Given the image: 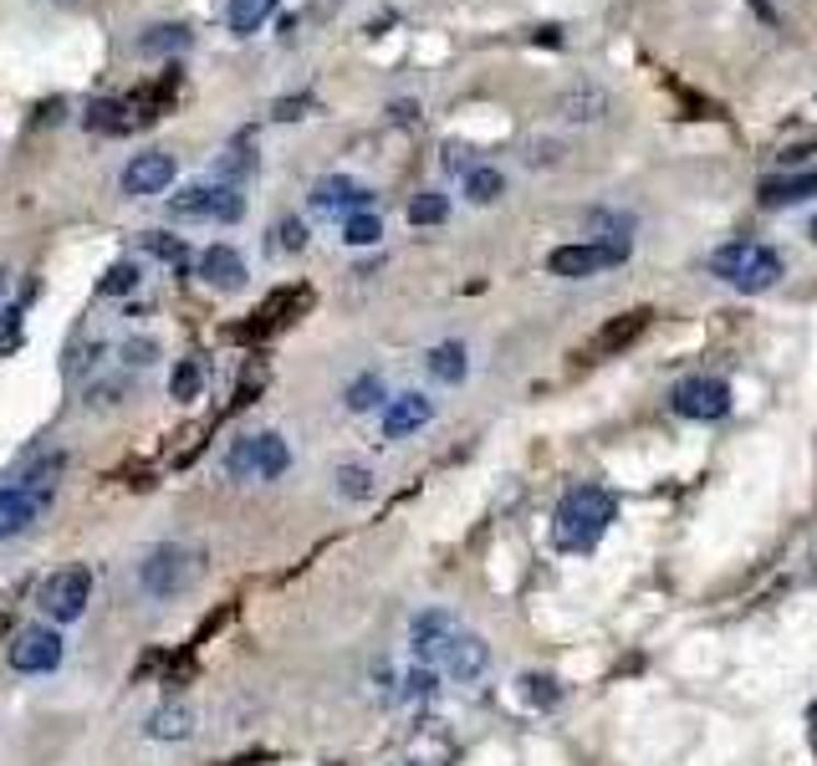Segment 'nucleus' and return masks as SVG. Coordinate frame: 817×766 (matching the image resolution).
Masks as SVG:
<instances>
[{
  "label": "nucleus",
  "instance_id": "f257e3e1",
  "mask_svg": "<svg viewBox=\"0 0 817 766\" xmlns=\"http://www.w3.org/2000/svg\"><path fill=\"white\" fill-rule=\"evenodd\" d=\"M613 516H619L613 491L572 486L563 502H557V516H552V542L563 547V552H588V547H598V537L613 527Z\"/></svg>",
  "mask_w": 817,
  "mask_h": 766
},
{
  "label": "nucleus",
  "instance_id": "f03ea898",
  "mask_svg": "<svg viewBox=\"0 0 817 766\" xmlns=\"http://www.w3.org/2000/svg\"><path fill=\"white\" fill-rule=\"evenodd\" d=\"M782 256L772 246H761V240H726L720 251L711 256V277L736 286V292L757 296V292H772L776 281H782Z\"/></svg>",
  "mask_w": 817,
  "mask_h": 766
},
{
  "label": "nucleus",
  "instance_id": "7ed1b4c3",
  "mask_svg": "<svg viewBox=\"0 0 817 766\" xmlns=\"http://www.w3.org/2000/svg\"><path fill=\"white\" fill-rule=\"evenodd\" d=\"M286 465H292V450H286L282 435H240L225 450V475L230 481H282Z\"/></svg>",
  "mask_w": 817,
  "mask_h": 766
},
{
  "label": "nucleus",
  "instance_id": "20e7f679",
  "mask_svg": "<svg viewBox=\"0 0 817 766\" xmlns=\"http://www.w3.org/2000/svg\"><path fill=\"white\" fill-rule=\"evenodd\" d=\"M194 583V557L184 552L179 542H159L144 552V562H138V588L149 593V598H159V604H174V598H184V588Z\"/></svg>",
  "mask_w": 817,
  "mask_h": 766
},
{
  "label": "nucleus",
  "instance_id": "39448f33",
  "mask_svg": "<svg viewBox=\"0 0 817 766\" xmlns=\"http://www.w3.org/2000/svg\"><path fill=\"white\" fill-rule=\"evenodd\" d=\"M624 256H628V240H613V246H603V240H572V246H557L547 256V271L563 281H588L598 271L619 266Z\"/></svg>",
  "mask_w": 817,
  "mask_h": 766
},
{
  "label": "nucleus",
  "instance_id": "423d86ee",
  "mask_svg": "<svg viewBox=\"0 0 817 766\" xmlns=\"http://www.w3.org/2000/svg\"><path fill=\"white\" fill-rule=\"evenodd\" d=\"M88 598H92V573H88V567H61V573L46 577L42 613L52 623H77L82 613H88Z\"/></svg>",
  "mask_w": 817,
  "mask_h": 766
},
{
  "label": "nucleus",
  "instance_id": "0eeeda50",
  "mask_svg": "<svg viewBox=\"0 0 817 766\" xmlns=\"http://www.w3.org/2000/svg\"><path fill=\"white\" fill-rule=\"evenodd\" d=\"M11 669L15 675H52L61 664V654H67V644H61L57 629H46V623H26L21 634L11 639Z\"/></svg>",
  "mask_w": 817,
  "mask_h": 766
},
{
  "label": "nucleus",
  "instance_id": "6e6552de",
  "mask_svg": "<svg viewBox=\"0 0 817 766\" xmlns=\"http://www.w3.org/2000/svg\"><path fill=\"white\" fill-rule=\"evenodd\" d=\"M669 409L680 414V419H700V425L726 419L730 414V383L726 379H684L680 388L669 394Z\"/></svg>",
  "mask_w": 817,
  "mask_h": 766
},
{
  "label": "nucleus",
  "instance_id": "1a4fd4ad",
  "mask_svg": "<svg viewBox=\"0 0 817 766\" xmlns=\"http://www.w3.org/2000/svg\"><path fill=\"white\" fill-rule=\"evenodd\" d=\"M455 634H461L455 613H445V608H424V613L409 623L415 660L424 664V669H440V664H445V654H450V644H455Z\"/></svg>",
  "mask_w": 817,
  "mask_h": 766
},
{
  "label": "nucleus",
  "instance_id": "9d476101",
  "mask_svg": "<svg viewBox=\"0 0 817 766\" xmlns=\"http://www.w3.org/2000/svg\"><path fill=\"white\" fill-rule=\"evenodd\" d=\"M174 184V154H163V148H149V154H134L128 169H123L118 190L128 200H144V194H163Z\"/></svg>",
  "mask_w": 817,
  "mask_h": 766
},
{
  "label": "nucleus",
  "instance_id": "9b49d317",
  "mask_svg": "<svg viewBox=\"0 0 817 766\" xmlns=\"http://www.w3.org/2000/svg\"><path fill=\"white\" fill-rule=\"evenodd\" d=\"M307 302H313V292H307V286H282V292L266 296V302L251 312V323L240 327L236 338H266V333H276V327H282L297 307H307Z\"/></svg>",
  "mask_w": 817,
  "mask_h": 766
},
{
  "label": "nucleus",
  "instance_id": "f8f14e48",
  "mask_svg": "<svg viewBox=\"0 0 817 766\" xmlns=\"http://www.w3.org/2000/svg\"><path fill=\"white\" fill-rule=\"evenodd\" d=\"M373 205V190H363V184H353V179H317L313 184V210L317 215H358V210Z\"/></svg>",
  "mask_w": 817,
  "mask_h": 766
},
{
  "label": "nucleus",
  "instance_id": "ddd939ff",
  "mask_svg": "<svg viewBox=\"0 0 817 766\" xmlns=\"http://www.w3.org/2000/svg\"><path fill=\"white\" fill-rule=\"evenodd\" d=\"M455 685H476V679H486V669H490V644L486 639H476V634H455V644H450V654H445V664H440Z\"/></svg>",
  "mask_w": 817,
  "mask_h": 766
},
{
  "label": "nucleus",
  "instance_id": "4468645a",
  "mask_svg": "<svg viewBox=\"0 0 817 766\" xmlns=\"http://www.w3.org/2000/svg\"><path fill=\"white\" fill-rule=\"evenodd\" d=\"M434 419V398L424 394H399L394 404L384 409V435L388 440H409L415 429H424Z\"/></svg>",
  "mask_w": 817,
  "mask_h": 766
},
{
  "label": "nucleus",
  "instance_id": "2eb2a0df",
  "mask_svg": "<svg viewBox=\"0 0 817 766\" xmlns=\"http://www.w3.org/2000/svg\"><path fill=\"white\" fill-rule=\"evenodd\" d=\"M200 277H205V286H215V292H240V286H246V256L230 251V246H209V251L200 256Z\"/></svg>",
  "mask_w": 817,
  "mask_h": 766
},
{
  "label": "nucleus",
  "instance_id": "dca6fc26",
  "mask_svg": "<svg viewBox=\"0 0 817 766\" xmlns=\"http://www.w3.org/2000/svg\"><path fill=\"white\" fill-rule=\"evenodd\" d=\"M817 194V169H803V174H776V179H761V205L767 210H787V205H803Z\"/></svg>",
  "mask_w": 817,
  "mask_h": 766
},
{
  "label": "nucleus",
  "instance_id": "f3484780",
  "mask_svg": "<svg viewBox=\"0 0 817 766\" xmlns=\"http://www.w3.org/2000/svg\"><path fill=\"white\" fill-rule=\"evenodd\" d=\"M36 516H42V502H36V496H26L21 486H5L0 491V542H5V537H21Z\"/></svg>",
  "mask_w": 817,
  "mask_h": 766
},
{
  "label": "nucleus",
  "instance_id": "a211bd4d",
  "mask_svg": "<svg viewBox=\"0 0 817 766\" xmlns=\"http://www.w3.org/2000/svg\"><path fill=\"white\" fill-rule=\"evenodd\" d=\"M144 736L149 741H190L194 736V710L179 706V700H169V706H159L144 721Z\"/></svg>",
  "mask_w": 817,
  "mask_h": 766
},
{
  "label": "nucleus",
  "instance_id": "6ab92c4d",
  "mask_svg": "<svg viewBox=\"0 0 817 766\" xmlns=\"http://www.w3.org/2000/svg\"><path fill=\"white\" fill-rule=\"evenodd\" d=\"M276 5H282V0H225V31L246 42V36H256V31L266 26Z\"/></svg>",
  "mask_w": 817,
  "mask_h": 766
},
{
  "label": "nucleus",
  "instance_id": "aec40b11",
  "mask_svg": "<svg viewBox=\"0 0 817 766\" xmlns=\"http://www.w3.org/2000/svg\"><path fill=\"white\" fill-rule=\"evenodd\" d=\"M61 475H67V455H61V450H52V455L31 460L26 471H21V491H26V496H36V502L46 506V496L57 491Z\"/></svg>",
  "mask_w": 817,
  "mask_h": 766
},
{
  "label": "nucleus",
  "instance_id": "412c9836",
  "mask_svg": "<svg viewBox=\"0 0 817 766\" xmlns=\"http://www.w3.org/2000/svg\"><path fill=\"white\" fill-rule=\"evenodd\" d=\"M557 113H563L567 123H598L603 113H609V92L603 88H567L563 98H557Z\"/></svg>",
  "mask_w": 817,
  "mask_h": 766
},
{
  "label": "nucleus",
  "instance_id": "4be33fe9",
  "mask_svg": "<svg viewBox=\"0 0 817 766\" xmlns=\"http://www.w3.org/2000/svg\"><path fill=\"white\" fill-rule=\"evenodd\" d=\"M434 383H461L470 373V358H465V342H434L430 358H424Z\"/></svg>",
  "mask_w": 817,
  "mask_h": 766
},
{
  "label": "nucleus",
  "instance_id": "5701e85b",
  "mask_svg": "<svg viewBox=\"0 0 817 766\" xmlns=\"http://www.w3.org/2000/svg\"><path fill=\"white\" fill-rule=\"evenodd\" d=\"M649 317H654V312H644V307H639V312H624L619 323H609V327H603V333L593 338V353H619V348H628V342H634L644 327H649Z\"/></svg>",
  "mask_w": 817,
  "mask_h": 766
},
{
  "label": "nucleus",
  "instance_id": "b1692460",
  "mask_svg": "<svg viewBox=\"0 0 817 766\" xmlns=\"http://www.w3.org/2000/svg\"><path fill=\"white\" fill-rule=\"evenodd\" d=\"M501 194H506L501 169H490V164H470V169H465V200H470V205H496Z\"/></svg>",
  "mask_w": 817,
  "mask_h": 766
},
{
  "label": "nucleus",
  "instance_id": "393cba45",
  "mask_svg": "<svg viewBox=\"0 0 817 766\" xmlns=\"http://www.w3.org/2000/svg\"><path fill=\"white\" fill-rule=\"evenodd\" d=\"M184 46H194V31L179 26V21H169V26H154L138 36V52L144 57H169V52H184Z\"/></svg>",
  "mask_w": 817,
  "mask_h": 766
},
{
  "label": "nucleus",
  "instance_id": "a878e982",
  "mask_svg": "<svg viewBox=\"0 0 817 766\" xmlns=\"http://www.w3.org/2000/svg\"><path fill=\"white\" fill-rule=\"evenodd\" d=\"M144 251H149L154 261L174 266V271H190V246L179 236H169V230H149V236H144Z\"/></svg>",
  "mask_w": 817,
  "mask_h": 766
},
{
  "label": "nucleus",
  "instance_id": "bb28decb",
  "mask_svg": "<svg viewBox=\"0 0 817 766\" xmlns=\"http://www.w3.org/2000/svg\"><path fill=\"white\" fill-rule=\"evenodd\" d=\"M240 215H246V194L236 184H209V221L236 225Z\"/></svg>",
  "mask_w": 817,
  "mask_h": 766
},
{
  "label": "nucleus",
  "instance_id": "cd10ccee",
  "mask_svg": "<svg viewBox=\"0 0 817 766\" xmlns=\"http://www.w3.org/2000/svg\"><path fill=\"white\" fill-rule=\"evenodd\" d=\"M450 221V194L424 190L409 200V225H445Z\"/></svg>",
  "mask_w": 817,
  "mask_h": 766
},
{
  "label": "nucleus",
  "instance_id": "c85d7f7f",
  "mask_svg": "<svg viewBox=\"0 0 817 766\" xmlns=\"http://www.w3.org/2000/svg\"><path fill=\"white\" fill-rule=\"evenodd\" d=\"M378 236H384V225H378V215H368V210H358V215L342 221V246H353V251L378 246Z\"/></svg>",
  "mask_w": 817,
  "mask_h": 766
},
{
  "label": "nucleus",
  "instance_id": "c756f323",
  "mask_svg": "<svg viewBox=\"0 0 817 766\" xmlns=\"http://www.w3.org/2000/svg\"><path fill=\"white\" fill-rule=\"evenodd\" d=\"M342 404L353 414H368L384 404V383H378V373H363L358 383H348V394H342Z\"/></svg>",
  "mask_w": 817,
  "mask_h": 766
},
{
  "label": "nucleus",
  "instance_id": "7c9ffc66",
  "mask_svg": "<svg viewBox=\"0 0 817 766\" xmlns=\"http://www.w3.org/2000/svg\"><path fill=\"white\" fill-rule=\"evenodd\" d=\"M169 215H179V221H209V184H190L184 194H174Z\"/></svg>",
  "mask_w": 817,
  "mask_h": 766
},
{
  "label": "nucleus",
  "instance_id": "2f4dec72",
  "mask_svg": "<svg viewBox=\"0 0 817 766\" xmlns=\"http://www.w3.org/2000/svg\"><path fill=\"white\" fill-rule=\"evenodd\" d=\"M338 496H342V502H368V496H373V471H368V465H338Z\"/></svg>",
  "mask_w": 817,
  "mask_h": 766
},
{
  "label": "nucleus",
  "instance_id": "473e14b6",
  "mask_svg": "<svg viewBox=\"0 0 817 766\" xmlns=\"http://www.w3.org/2000/svg\"><path fill=\"white\" fill-rule=\"evenodd\" d=\"M200 388H205V369H200L194 358H184V363L174 369V379H169V398L190 404V398H200Z\"/></svg>",
  "mask_w": 817,
  "mask_h": 766
},
{
  "label": "nucleus",
  "instance_id": "72a5a7b5",
  "mask_svg": "<svg viewBox=\"0 0 817 766\" xmlns=\"http://www.w3.org/2000/svg\"><path fill=\"white\" fill-rule=\"evenodd\" d=\"M138 286V266L134 261H118V266H107L103 281H98V292L103 296H128Z\"/></svg>",
  "mask_w": 817,
  "mask_h": 766
},
{
  "label": "nucleus",
  "instance_id": "f704fd0d",
  "mask_svg": "<svg viewBox=\"0 0 817 766\" xmlns=\"http://www.w3.org/2000/svg\"><path fill=\"white\" fill-rule=\"evenodd\" d=\"M521 695H526V700H532V706H557V700H563V690H557V679H547V675H526L521 679Z\"/></svg>",
  "mask_w": 817,
  "mask_h": 766
},
{
  "label": "nucleus",
  "instance_id": "c9c22d12",
  "mask_svg": "<svg viewBox=\"0 0 817 766\" xmlns=\"http://www.w3.org/2000/svg\"><path fill=\"white\" fill-rule=\"evenodd\" d=\"M313 92H297V98H276V103H271V119L276 123H297V119H307V113H313Z\"/></svg>",
  "mask_w": 817,
  "mask_h": 766
},
{
  "label": "nucleus",
  "instance_id": "e433bc0d",
  "mask_svg": "<svg viewBox=\"0 0 817 766\" xmlns=\"http://www.w3.org/2000/svg\"><path fill=\"white\" fill-rule=\"evenodd\" d=\"M154 358H159V342H149V338L123 342V363H128V369H149Z\"/></svg>",
  "mask_w": 817,
  "mask_h": 766
},
{
  "label": "nucleus",
  "instance_id": "4c0bfd02",
  "mask_svg": "<svg viewBox=\"0 0 817 766\" xmlns=\"http://www.w3.org/2000/svg\"><path fill=\"white\" fill-rule=\"evenodd\" d=\"M404 695H409V700H424V695H434V669H424V664H419L415 675H409V685H404Z\"/></svg>",
  "mask_w": 817,
  "mask_h": 766
},
{
  "label": "nucleus",
  "instance_id": "58836bf2",
  "mask_svg": "<svg viewBox=\"0 0 817 766\" xmlns=\"http://www.w3.org/2000/svg\"><path fill=\"white\" fill-rule=\"evenodd\" d=\"M302 246H307V225L282 221V251H302Z\"/></svg>",
  "mask_w": 817,
  "mask_h": 766
},
{
  "label": "nucleus",
  "instance_id": "ea45409f",
  "mask_svg": "<svg viewBox=\"0 0 817 766\" xmlns=\"http://www.w3.org/2000/svg\"><path fill=\"white\" fill-rule=\"evenodd\" d=\"M128 388L123 379H107V383H92V404H118V394Z\"/></svg>",
  "mask_w": 817,
  "mask_h": 766
},
{
  "label": "nucleus",
  "instance_id": "a19ab883",
  "mask_svg": "<svg viewBox=\"0 0 817 766\" xmlns=\"http://www.w3.org/2000/svg\"><path fill=\"white\" fill-rule=\"evenodd\" d=\"M388 113H394V119H399V123H415V119H419V108H415V103H394V108H388Z\"/></svg>",
  "mask_w": 817,
  "mask_h": 766
},
{
  "label": "nucleus",
  "instance_id": "79ce46f5",
  "mask_svg": "<svg viewBox=\"0 0 817 766\" xmlns=\"http://www.w3.org/2000/svg\"><path fill=\"white\" fill-rule=\"evenodd\" d=\"M807 725H813V746H817V706L807 710Z\"/></svg>",
  "mask_w": 817,
  "mask_h": 766
},
{
  "label": "nucleus",
  "instance_id": "37998d69",
  "mask_svg": "<svg viewBox=\"0 0 817 766\" xmlns=\"http://www.w3.org/2000/svg\"><path fill=\"white\" fill-rule=\"evenodd\" d=\"M0 292H5V277H0Z\"/></svg>",
  "mask_w": 817,
  "mask_h": 766
},
{
  "label": "nucleus",
  "instance_id": "c03bdc74",
  "mask_svg": "<svg viewBox=\"0 0 817 766\" xmlns=\"http://www.w3.org/2000/svg\"><path fill=\"white\" fill-rule=\"evenodd\" d=\"M813 240H817V225H813Z\"/></svg>",
  "mask_w": 817,
  "mask_h": 766
}]
</instances>
